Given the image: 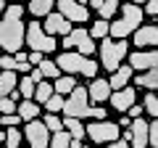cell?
I'll return each mask as SVG.
<instances>
[{"label": "cell", "mask_w": 158, "mask_h": 148, "mask_svg": "<svg viewBox=\"0 0 158 148\" xmlns=\"http://www.w3.org/2000/svg\"><path fill=\"white\" fill-rule=\"evenodd\" d=\"M24 13H27L24 6L8 3L0 16V50L11 53V56L24 48Z\"/></svg>", "instance_id": "1"}, {"label": "cell", "mask_w": 158, "mask_h": 148, "mask_svg": "<svg viewBox=\"0 0 158 148\" xmlns=\"http://www.w3.org/2000/svg\"><path fill=\"white\" fill-rule=\"evenodd\" d=\"M63 116H74V119H108V111L103 106H90L87 90L82 85H77L66 98H63Z\"/></svg>", "instance_id": "2"}, {"label": "cell", "mask_w": 158, "mask_h": 148, "mask_svg": "<svg viewBox=\"0 0 158 148\" xmlns=\"http://www.w3.org/2000/svg\"><path fill=\"white\" fill-rule=\"evenodd\" d=\"M116 13H118L116 21H108V37H113V40H127V37L145 21L142 8L135 6V3H121Z\"/></svg>", "instance_id": "3"}, {"label": "cell", "mask_w": 158, "mask_h": 148, "mask_svg": "<svg viewBox=\"0 0 158 148\" xmlns=\"http://www.w3.org/2000/svg\"><path fill=\"white\" fill-rule=\"evenodd\" d=\"M56 66L61 69V72H66V74H74V77L79 74V77H87V80L98 77V72H100V63L98 61H92L90 56H82V53H77V50L58 53Z\"/></svg>", "instance_id": "4"}, {"label": "cell", "mask_w": 158, "mask_h": 148, "mask_svg": "<svg viewBox=\"0 0 158 148\" xmlns=\"http://www.w3.org/2000/svg\"><path fill=\"white\" fill-rule=\"evenodd\" d=\"M24 45H29L32 50H40L42 56L58 50V37H50V34L42 32V24L34 19V21L24 24Z\"/></svg>", "instance_id": "5"}, {"label": "cell", "mask_w": 158, "mask_h": 148, "mask_svg": "<svg viewBox=\"0 0 158 148\" xmlns=\"http://www.w3.org/2000/svg\"><path fill=\"white\" fill-rule=\"evenodd\" d=\"M129 53V42L127 40H113V37H103L100 40V66L106 72H113L118 63Z\"/></svg>", "instance_id": "6"}, {"label": "cell", "mask_w": 158, "mask_h": 148, "mask_svg": "<svg viewBox=\"0 0 158 148\" xmlns=\"http://www.w3.org/2000/svg\"><path fill=\"white\" fill-rule=\"evenodd\" d=\"M63 50H77L82 53V56H92L95 53V40L90 37V32H87L85 27H71V32L63 34V42H61Z\"/></svg>", "instance_id": "7"}, {"label": "cell", "mask_w": 158, "mask_h": 148, "mask_svg": "<svg viewBox=\"0 0 158 148\" xmlns=\"http://www.w3.org/2000/svg\"><path fill=\"white\" fill-rule=\"evenodd\" d=\"M85 135L90 137L92 143H100V146H108L111 140H116L121 135V127L116 122H108V119H95L92 124H85Z\"/></svg>", "instance_id": "8"}, {"label": "cell", "mask_w": 158, "mask_h": 148, "mask_svg": "<svg viewBox=\"0 0 158 148\" xmlns=\"http://www.w3.org/2000/svg\"><path fill=\"white\" fill-rule=\"evenodd\" d=\"M58 3V13L61 16H66L71 24H82L90 21V8L85 6V3H77V0H56Z\"/></svg>", "instance_id": "9"}, {"label": "cell", "mask_w": 158, "mask_h": 148, "mask_svg": "<svg viewBox=\"0 0 158 148\" xmlns=\"http://www.w3.org/2000/svg\"><path fill=\"white\" fill-rule=\"evenodd\" d=\"M21 135L27 137L29 146H34V148H48V140H50V130H48L40 119H29L27 124H24Z\"/></svg>", "instance_id": "10"}, {"label": "cell", "mask_w": 158, "mask_h": 148, "mask_svg": "<svg viewBox=\"0 0 158 148\" xmlns=\"http://www.w3.org/2000/svg\"><path fill=\"white\" fill-rule=\"evenodd\" d=\"M40 24H42V32L50 34V37H63V34L71 32V21L66 16H61V13H56V11H50L45 16V21H40Z\"/></svg>", "instance_id": "11"}, {"label": "cell", "mask_w": 158, "mask_h": 148, "mask_svg": "<svg viewBox=\"0 0 158 148\" xmlns=\"http://www.w3.org/2000/svg\"><path fill=\"white\" fill-rule=\"evenodd\" d=\"M132 42L137 45V50L156 48L158 45V27L156 24H140V27L132 32Z\"/></svg>", "instance_id": "12"}, {"label": "cell", "mask_w": 158, "mask_h": 148, "mask_svg": "<svg viewBox=\"0 0 158 148\" xmlns=\"http://www.w3.org/2000/svg\"><path fill=\"white\" fill-rule=\"evenodd\" d=\"M127 63H129L135 72H145V69H150V66L158 63V53H156V48H145V50L127 53Z\"/></svg>", "instance_id": "13"}, {"label": "cell", "mask_w": 158, "mask_h": 148, "mask_svg": "<svg viewBox=\"0 0 158 148\" xmlns=\"http://www.w3.org/2000/svg\"><path fill=\"white\" fill-rule=\"evenodd\" d=\"M108 101H111V106L116 108L118 114H124V111L132 106V103H137V87L127 85V87H121V90H111Z\"/></svg>", "instance_id": "14"}, {"label": "cell", "mask_w": 158, "mask_h": 148, "mask_svg": "<svg viewBox=\"0 0 158 148\" xmlns=\"http://www.w3.org/2000/svg\"><path fill=\"white\" fill-rule=\"evenodd\" d=\"M87 90V98H90V103H106L108 95H111V85H108V80H103V77H92L90 85L85 87Z\"/></svg>", "instance_id": "15"}, {"label": "cell", "mask_w": 158, "mask_h": 148, "mask_svg": "<svg viewBox=\"0 0 158 148\" xmlns=\"http://www.w3.org/2000/svg\"><path fill=\"white\" fill-rule=\"evenodd\" d=\"M129 85L137 87V90H156V87H158V69L150 66V69H145V72L132 74Z\"/></svg>", "instance_id": "16"}, {"label": "cell", "mask_w": 158, "mask_h": 148, "mask_svg": "<svg viewBox=\"0 0 158 148\" xmlns=\"http://www.w3.org/2000/svg\"><path fill=\"white\" fill-rule=\"evenodd\" d=\"M129 132H132V137H129L132 148H148V122L142 116L129 122Z\"/></svg>", "instance_id": "17"}, {"label": "cell", "mask_w": 158, "mask_h": 148, "mask_svg": "<svg viewBox=\"0 0 158 148\" xmlns=\"http://www.w3.org/2000/svg\"><path fill=\"white\" fill-rule=\"evenodd\" d=\"M132 74H135V69H132L129 63H118V66L111 72V80H108L111 90H121V87H127L129 80H132Z\"/></svg>", "instance_id": "18"}, {"label": "cell", "mask_w": 158, "mask_h": 148, "mask_svg": "<svg viewBox=\"0 0 158 148\" xmlns=\"http://www.w3.org/2000/svg\"><path fill=\"white\" fill-rule=\"evenodd\" d=\"M40 103L37 101H32V98H21V101L16 103V114H19V119L21 122H29V119H37L40 116Z\"/></svg>", "instance_id": "19"}, {"label": "cell", "mask_w": 158, "mask_h": 148, "mask_svg": "<svg viewBox=\"0 0 158 148\" xmlns=\"http://www.w3.org/2000/svg\"><path fill=\"white\" fill-rule=\"evenodd\" d=\"M74 87H77V77H74V74H63V77H56V80H53V93H58V95H63V98H66Z\"/></svg>", "instance_id": "20"}, {"label": "cell", "mask_w": 158, "mask_h": 148, "mask_svg": "<svg viewBox=\"0 0 158 148\" xmlns=\"http://www.w3.org/2000/svg\"><path fill=\"white\" fill-rule=\"evenodd\" d=\"M53 6H56V0H29L27 11L32 13L34 19H45L48 13L53 11Z\"/></svg>", "instance_id": "21"}, {"label": "cell", "mask_w": 158, "mask_h": 148, "mask_svg": "<svg viewBox=\"0 0 158 148\" xmlns=\"http://www.w3.org/2000/svg\"><path fill=\"white\" fill-rule=\"evenodd\" d=\"M16 72H0V98L11 95L13 90H16Z\"/></svg>", "instance_id": "22"}, {"label": "cell", "mask_w": 158, "mask_h": 148, "mask_svg": "<svg viewBox=\"0 0 158 148\" xmlns=\"http://www.w3.org/2000/svg\"><path fill=\"white\" fill-rule=\"evenodd\" d=\"M50 95H53V82H50V80H40L37 85H34V95H32V101L45 103Z\"/></svg>", "instance_id": "23"}, {"label": "cell", "mask_w": 158, "mask_h": 148, "mask_svg": "<svg viewBox=\"0 0 158 148\" xmlns=\"http://www.w3.org/2000/svg\"><path fill=\"white\" fill-rule=\"evenodd\" d=\"M37 69H40V74H42V80H56V77H61V69L56 66V61H50V58H42V61L37 63Z\"/></svg>", "instance_id": "24"}, {"label": "cell", "mask_w": 158, "mask_h": 148, "mask_svg": "<svg viewBox=\"0 0 158 148\" xmlns=\"http://www.w3.org/2000/svg\"><path fill=\"white\" fill-rule=\"evenodd\" d=\"M63 127H66V132L71 137H85V124H82V119H74V116H63Z\"/></svg>", "instance_id": "25"}, {"label": "cell", "mask_w": 158, "mask_h": 148, "mask_svg": "<svg viewBox=\"0 0 158 148\" xmlns=\"http://www.w3.org/2000/svg\"><path fill=\"white\" fill-rule=\"evenodd\" d=\"M69 143H71V135L66 132V127L58 132H50V140H48V148H69Z\"/></svg>", "instance_id": "26"}, {"label": "cell", "mask_w": 158, "mask_h": 148, "mask_svg": "<svg viewBox=\"0 0 158 148\" xmlns=\"http://www.w3.org/2000/svg\"><path fill=\"white\" fill-rule=\"evenodd\" d=\"M118 6H121V0H103V3H100V8H98V13H100V19L111 21V19L116 16Z\"/></svg>", "instance_id": "27"}, {"label": "cell", "mask_w": 158, "mask_h": 148, "mask_svg": "<svg viewBox=\"0 0 158 148\" xmlns=\"http://www.w3.org/2000/svg\"><path fill=\"white\" fill-rule=\"evenodd\" d=\"M21 130H19V127H8L6 130V140H3V146L6 148H19L21 146Z\"/></svg>", "instance_id": "28"}, {"label": "cell", "mask_w": 158, "mask_h": 148, "mask_svg": "<svg viewBox=\"0 0 158 148\" xmlns=\"http://www.w3.org/2000/svg\"><path fill=\"white\" fill-rule=\"evenodd\" d=\"M16 90H19V95H21V98H32L34 95V82L29 80V74H24L21 80L16 82Z\"/></svg>", "instance_id": "29"}, {"label": "cell", "mask_w": 158, "mask_h": 148, "mask_svg": "<svg viewBox=\"0 0 158 148\" xmlns=\"http://www.w3.org/2000/svg\"><path fill=\"white\" fill-rule=\"evenodd\" d=\"M90 37H92V40H103V37H108V21H106V19H98V21H92Z\"/></svg>", "instance_id": "30"}, {"label": "cell", "mask_w": 158, "mask_h": 148, "mask_svg": "<svg viewBox=\"0 0 158 148\" xmlns=\"http://www.w3.org/2000/svg\"><path fill=\"white\" fill-rule=\"evenodd\" d=\"M142 111H148L150 116L158 114V101H156V93L153 90H148V95L142 98Z\"/></svg>", "instance_id": "31"}, {"label": "cell", "mask_w": 158, "mask_h": 148, "mask_svg": "<svg viewBox=\"0 0 158 148\" xmlns=\"http://www.w3.org/2000/svg\"><path fill=\"white\" fill-rule=\"evenodd\" d=\"M42 106L48 108V114H58V111L63 108V95H58V93H53V95L48 98V101L42 103Z\"/></svg>", "instance_id": "32"}, {"label": "cell", "mask_w": 158, "mask_h": 148, "mask_svg": "<svg viewBox=\"0 0 158 148\" xmlns=\"http://www.w3.org/2000/svg\"><path fill=\"white\" fill-rule=\"evenodd\" d=\"M42 124H45V127H48L50 132H58V130H63V119H61L58 114H45Z\"/></svg>", "instance_id": "33"}, {"label": "cell", "mask_w": 158, "mask_h": 148, "mask_svg": "<svg viewBox=\"0 0 158 148\" xmlns=\"http://www.w3.org/2000/svg\"><path fill=\"white\" fill-rule=\"evenodd\" d=\"M158 146V122H148V148Z\"/></svg>", "instance_id": "34"}, {"label": "cell", "mask_w": 158, "mask_h": 148, "mask_svg": "<svg viewBox=\"0 0 158 148\" xmlns=\"http://www.w3.org/2000/svg\"><path fill=\"white\" fill-rule=\"evenodd\" d=\"M0 114H16V101L13 98H0Z\"/></svg>", "instance_id": "35"}, {"label": "cell", "mask_w": 158, "mask_h": 148, "mask_svg": "<svg viewBox=\"0 0 158 148\" xmlns=\"http://www.w3.org/2000/svg\"><path fill=\"white\" fill-rule=\"evenodd\" d=\"M19 124H21L19 114H0V127H19Z\"/></svg>", "instance_id": "36"}, {"label": "cell", "mask_w": 158, "mask_h": 148, "mask_svg": "<svg viewBox=\"0 0 158 148\" xmlns=\"http://www.w3.org/2000/svg\"><path fill=\"white\" fill-rule=\"evenodd\" d=\"M0 72H16V61H13L11 53L0 56Z\"/></svg>", "instance_id": "37"}, {"label": "cell", "mask_w": 158, "mask_h": 148, "mask_svg": "<svg viewBox=\"0 0 158 148\" xmlns=\"http://www.w3.org/2000/svg\"><path fill=\"white\" fill-rule=\"evenodd\" d=\"M145 13L150 19H156V13H158V0H145Z\"/></svg>", "instance_id": "38"}, {"label": "cell", "mask_w": 158, "mask_h": 148, "mask_svg": "<svg viewBox=\"0 0 158 148\" xmlns=\"http://www.w3.org/2000/svg\"><path fill=\"white\" fill-rule=\"evenodd\" d=\"M42 58H45V56H42V53H40V50H32V53H27V61L32 63V66H37V63L42 61Z\"/></svg>", "instance_id": "39"}, {"label": "cell", "mask_w": 158, "mask_h": 148, "mask_svg": "<svg viewBox=\"0 0 158 148\" xmlns=\"http://www.w3.org/2000/svg\"><path fill=\"white\" fill-rule=\"evenodd\" d=\"M108 148H132V146H129L127 140H121V137H116V140H111V143H108Z\"/></svg>", "instance_id": "40"}, {"label": "cell", "mask_w": 158, "mask_h": 148, "mask_svg": "<svg viewBox=\"0 0 158 148\" xmlns=\"http://www.w3.org/2000/svg\"><path fill=\"white\" fill-rule=\"evenodd\" d=\"M129 122H132L129 116H127V114H121V122H118V127H129Z\"/></svg>", "instance_id": "41"}, {"label": "cell", "mask_w": 158, "mask_h": 148, "mask_svg": "<svg viewBox=\"0 0 158 148\" xmlns=\"http://www.w3.org/2000/svg\"><path fill=\"white\" fill-rule=\"evenodd\" d=\"M100 3H103V0H87V6H90V8H95V11L100 8Z\"/></svg>", "instance_id": "42"}, {"label": "cell", "mask_w": 158, "mask_h": 148, "mask_svg": "<svg viewBox=\"0 0 158 148\" xmlns=\"http://www.w3.org/2000/svg\"><path fill=\"white\" fill-rule=\"evenodd\" d=\"M6 6H8V0H0V16H3V11H6Z\"/></svg>", "instance_id": "43"}, {"label": "cell", "mask_w": 158, "mask_h": 148, "mask_svg": "<svg viewBox=\"0 0 158 148\" xmlns=\"http://www.w3.org/2000/svg\"><path fill=\"white\" fill-rule=\"evenodd\" d=\"M3 140H6V132H3V130H0V146H3Z\"/></svg>", "instance_id": "44"}, {"label": "cell", "mask_w": 158, "mask_h": 148, "mask_svg": "<svg viewBox=\"0 0 158 148\" xmlns=\"http://www.w3.org/2000/svg\"><path fill=\"white\" fill-rule=\"evenodd\" d=\"M129 3H135V6H140V3H145V0H129Z\"/></svg>", "instance_id": "45"}, {"label": "cell", "mask_w": 158, "mask_h": 148, "mask_svg": "<svg viewBox=\"0 0 158 148\" xmlns=\"http://www.w3.org/2000/svg\"><path fill=\"white\" fill-rule=\"evenodd\" d=\"M77 3H87V0H77Z\"/></svg>", "instance_id": "46"}, {"label": "cell", "mask_w": 158, "mask_h": 148, "mask_svg": "<svg viewBox=\"0 0 158 148\" xmlns=\"http://www.w3.org/2000/svg\"><path fill=\"white\" fill-rule=\"evenodd\" d=\"M82 148H92V146H82Z\"/></svg>", "instance_id": "47"}, {"label": "cell", "mask_w": 158, "mask_h": 148, "mask_svg": "<svg viewBox=\"0 0 158 148\" xmlns=\"http://www.w3.org/2000/svg\"><path fill=\"white\" fill-rule=\"evenodd\" d=\"M0 56H3V50H0Z\"/></svg>", "instance_id": "48"}, {"label": "cell", "mask_w": 158, "mask_h": 148, "mask_svg": "<svg viewBox=\"0 0 158 148\" xmlns=\"http://www.w3.org/2000/svg\"><path fill=\"white\" fill-rule=\"evenodd\" d=\"M29 148H34V146H29Z\"/></svg>", "instance_id": "49"}, {"label": "cell", "mask_w": 158, "mask_h": 148, "mask_svg": "<svg viewBox=\"0 0 158 148\" xmlns=\"http://www.w3.org/2000/svg\"><path fill=\"white\" fill-rule=\"evenodd\" d=\"M13 3H16V0H13Z\"/></svg>", "instance_id": "50"}]
</instances>
